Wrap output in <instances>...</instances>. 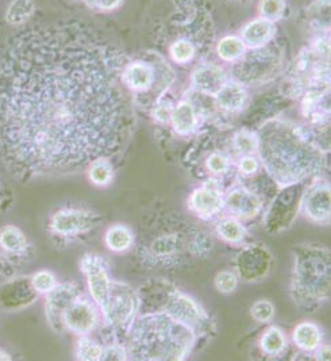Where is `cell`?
<instances>
[{
  "label": "cell",
  "instance_id": "1",
  "mask_svg": "<svg viewBox=\"0 0 331 361\" xmlns=\"http://www.w3.org/2000/svg\"><path fill=\"white\" fill-rule=\"evenodd\" d=\"M126 56L79 22L32 27L0 61V153L20 175L68 173L108 159L132 132Z\"/></svg>",
  "mask_w": 331,
  "mask_h": 361
},
{
  "label": "cell",
  "instance_id": "2",
  "mask_svg": "<svg viewBox=\"0 0 331 361\" xmlns=\"http://www.w3.org/2000/svg\"><path fill=\"white\" fill-rule=\"evenodd\" d=\"M258 159L279 188L327 172L329 160L310 129L282 119L265 122L257 132Z\"/></svg>",
  "mask_w": 331,
  "mask_h": 361
},
{
  "label": "cell",
  "instance_id": "3",
  "mask_svg": "<svg viewBox=\"0 0 331 361\" xmlns=\"http://www.w3.org/2000/svg\"><path fill=\"white\" fill-rule=\"evenodd\" d=\"M213 249L210 233L169 212L146 219L135 253L146 268L175 269L192 259H206Z\"/></svg>",
  "mask_w": 331,
  "mask_h": 361
},
{
  "label": "cell",
  "instance_id": "4",
  "mask_svg": "<svg viewBox=\"0 0 331 361\" xmlns=\"http://www.w3.org/2000/svg\"><path fill=\"white\" fill-rule=\"evenodd\" d=\"M196 344L194 330L164 312H139L125 340L134 360H184Z\"/></svg>",
  "mask_w": 331,
  "mask_h": 361
},
{
  "label": "cell",
  "instance_id": "5",
  "mask_svg": "<svg viewBox=\"0 0 331 361\" xmlns=\"http://www.w3.org/2000/svg\"><path fill=\"white\" fill-rule=\"evenodd\" d=\"M291 295L300 309L314 312L330 298V250L303 244L294 247Z\"/></svg>",
  "mask_w": 331,
  "mask_h": 361
},
{
  "label": "cell",
  "instance_id": "6",
  "mask_svg": "<svg viewBox=\"0 0 331 361\" xmlns=\"http://www.w3.org/2000/svg\"><path fill=\"white\" fill-rule=\"evenodd\" d=\"M139 312H164L194 330L198 343L214 334V321L191 296L163 279L150 280L138 291Z\"/></svg>",
  "mask_w": 331,
  "mask_h": 361
},
{
  "label": "cell",
  "instance_id": "7",
  "mask_svg": "<svg viewBox=\"0 0 331 361\" xmlns=\"http://www.w3.org/2000/svg\"><path fill=\"white\" fill-rule=\"evenodd\" d=\"M138 293L126 283L111 281L108 298L101 307L104 324L114 336L113 343H120V337H126L138 315ZM126 340V338H125Z\"/></svg>",
  "mask_w": 331,
  "mask_h": 361
},
{
  "label": "cell",
  "instance_id": "8",
  "mask_svg": "<svg viewBox=\"0 0 331 361\" xmlns=\"http://www.w3.org/2000/svg\"><path fill=\"white\" fill-rule=\"evenodd\" d=\"M307 181H299L279 188L264 216V228L269 234H279L289 229L300 213L301 197Z\"/></svg>",
  "mask_w": 331,
  "mask_h": 361
},
{
  "label": "cell",
  "instance_id": "9",
  "mask_svg": "<svg viewBox=\"0 0 331 361\" xmlns=\"http://www.w3.org/2000/svg\"><path fill=\"white\" fill-rule=\"evenodd\" d=\"M234 64L232 76L235 78V82H241L242 85L256 84L264 82L275 73L277 66H280V56L276 50L263 47L245 53L244 57Z\"/></svg>",
  "mask_w": 331,
  "mask_h": 361
},
{
  "label": "cell",
  "instance_id": "10",
  "mask_svg": "<svg viewBox=\"0 0 331 361\" xmlns=\"http://www.w3.org/2000/svg\"><path fill=\"white\" fill-rule=\"evenodd\" d=\"M330 183L322 175L307 183L301 197L300 210L304 216L320 225H329L331 218Z\"/></svg>",
  "mask_w": 331,
  "mask_h": 361
},
{
  "label": "cell",
  "instance_id": "11",
  "mask_svg": "<svg viewBox=\"0 0 331 361\" xmlns=\"http://www.w3.org/2000/svg\"><path fill=\"white\" fill-rule=\"evenodd\" d=\"M100 224L101 216L91 210L66 207L51 216L49 228L56 235L76 237L96 229Z\"/></svg>",
  "mask_w": 331,
  "mask_h": 361
},
{
  "label": "cell",
  "instance_id": "12",
  "mask_svg": "<svg viewBox=\"0 0 331 361\" xmlns=\"http://www.w3.org/2000/svg\"><path fill=\"white\" fill-rule=\"evenodd\" d=\"M273 267V256L260 244L244 247L235 259V274L239 279L256 283L264 279Z\"/></svg>",
  "mask_w": 331,
  "mask_h": 361
},
{
  "label": "cell",
  "instance_id": "13",
  "mask_svg": "<svg viewBox=\"0 0 331 361\" xmlns=\"http://www.w3.org/2000/svg\"><path fill=\"white\" fill-rule=\"evenodd\" d=\"M163 68L164 66H156L154 63L144 60L127 61L122 73V80L126 88L135 94V98H142L146 94H150L153 88L160 87L161 82H169V79L158 80Z\"/></svg>",
  "mask_w": 331,
  "mask_h": 361
},
{
  "label": "cell",
  "instance_id": "14",
  "mask_svg": "<svg viewBox=\"0 0 331 361\" xmlns=\"http://www.w3.org/2000/svg\"><path fill=\"white\" fill-rule=\"evenodd\" d=\"M225 190L219 183L206 180L188 197V209L200 219H213L225 209Z\"/></svg>",
  "mask_w": 331,
  "mask_h": 361
},
{
  "label": "cell",
  "instance_id": "15",
  "mask_svg": "<svg viewBox=\"0 0 331 361\" xmlns=\"http://www.w3.org/2000/svg\"><path fill=\"white\" fill-rule=\"evenodd\" d=\"M225 209L238 221H250L257 218L264 209V199L244 184L232 185L225 194Z\"/></svg>",
  "mask_w": 331,
  "mask_h": 361
},
{
  "label": "cell",
  "instance_id": "16",
  "mask_svg": "<svg viewBox=\"0 0 331 361\" xmlns=\"http://www.w3.org/2000/svg\"><path fill=\"white\" fill-rule=\"evenodd\" d=\"M80 265H82L84 275L87 276L89 293L94 298L95 303L101 309L108 298L110 284H111L106 260L98 255L88 253L82 259Z\"/></svg>",
  "mask_w": 331,
  "mask_h": 361
},
{
  "label": "cell",
  "instance_id": "17",
  "mask_svg": "<svg viewBox=\"0 0 331 361\" xmlns=\"http://www.w3.org/2000/svg\"><path fill=\"white\" fill-rule=\"evenodd\" d=\"M98 310L92 302L79 295L63 314V326L75 334L87 336L98 325Z\"/></svg>",
  "mask_w": 331,
  "mask_h": 361
},
{
  "label": "cell",
  "instance_id": "18",
  "mask_svg": "<svg viewBox=\"0 0 331 361\" xmlns=\"http://www.w3.org/2000/svg\"><path fill=\"white\" fill-rule=\"evenodd\" d=\"M79 295H82L80 288L72 283L56 286L50 293H48L46 314L51 328L57 331L64 330L63 314L65 312L66 307Z\"/></svg>",
  "mask_w": 331,
  "mask_h": 361
},
{
  "label": "cell",
  "instance_id": "19",
  "mask_svg": "<svg viewBox=\"0 0 331 361\" xmlns=\"http://www.w3.org/2000/svg\"><path fill=\"white\" fill-rule=\"evenodd\" d=\"M227 82L223 68L216 64L199 66L191 76V87L195 92L206 97H216V92Z\"/></svg>",
  "mask_w": 331,
  "mask_h": 361
},
{
  "label": "cell",
  "instance_id": "20",
  "mask_svg": "<svg viewBox=\"0 0 331 361\" xmlns=\"http://www.w3.org/2000/svg\"><path fill=\"white\" fill-rule=\"evenodd\" d=\"M38 293L34 290L32 278H19L4 286L0 291V303L6 309H19L33 303Z\"/></svg>",
  "mask_w": 331,
  "mask_h": 361
},
{
  "label": "cell",
  "instance_id": "21",
  "mask_svg": "<svg viewBox=\"0 0 331 361\" xmlns=\"http://www.w3.org/2000/svg\"><path fill=\"white\" fill-rule=\"evenodd\" d=\"M276 32L277 29L275 22H270L264 18H258L250 20L241 29L239 38L242 39L246 48L258 49L269 45L275 38Z\"/></svg>",
  "mask_w": 331,
  "mask_h": 361
},
{
  "label": "cell",
  "instance_id": "22",
  "mask_svg": "<svg viewBox=\"0 0 331 361\" xmlns=\"http://www.w3.org/2000/svg\"><path fill=\"white\" fill-rule=\"evenodd\" d=\"M248 100V92L245 85L235 80H227L216 92V106L225 113H239L245 109Z\"/></svg>",
  "mask_w": 331,
  "mask_h": 361
},
{
  "label": "cell",
  "instance_id": "23",
  "mask_svg": "<svg viewBox=\"0 0 331 361\" xmlns=\"http://www.w3.org/2000/svg\"><path fill=\"white\" fill-rule=\"evenodd\" d=\"M169 122L176 134L182 137L196 132L199 126V114L196 107L191 100L184 99L176 106H173Z\"/></svg>",
  "mask_w": 331,
  "mask_h": 361
},
{
  "label": "cell",
  "instance_id": "24",
  "mask_svg": "<svg viewBox=\"0 0 331 361\" xmlns=\"http://www.w3.org/2000/svg\"><path fill=\"white\" fill-rule=\"evenodd\" d=\"M294 343L301 352H315L322 345V331L313 322H301L292 333Z\"/></svg>",
  "mask_w": 331,
  "mask_h": 361
},
{
  "label": "cell",
  "instance_id": "25",
  "mask_svg": "<svg viewBox=\"0 0 331 361\" xmlns=\"http://www.w3.org/2000/svg\"><path fill=\"white\" fill-rule=\"evenodd\" d=\"M104 244L114 253H123L134 247L135 237L129 226L113 225L104 234Z\"/></svg>",
  "mask_w": 331,
  "mask_h": 361
},
{
  "label": "cell",
  "instance_id": "26",
  "mask_svg": "<svg viewBox=\"0 0 331 361\" xmlns=\"http://www.w3.org/2000/svg\"><path fill=\"white\" fill-rule=\"evenodd\" d=\"M216 231L219 238L230 244H241L248 235L242 222L232 216L220 219L216 225Z\"/></svg>",
  "mask_w": 331,
  "mask_h": 361
},
{
  "label": "cell",
  "instance_id": "27",
  "mask_svg": "<svg viewBox=\"0 0 331 361\" xmlns=\"http://www.w3.org/2000/svg\"><path fill=\"white\" fill-rule=\"evenodd\" d=\"M260 348L265 356L277 357L287 349V337L282 329L270 326L266 329L260 340Z\"/></svg>",
  "mask_w": 331,
  "mask_h": 361
},
{
  "label": "cell",
  "instance_id": "28",
  "mask_svg": "<svg viewBox=\"0 0 331 361\" xmlns=\"http://www.w3.org/2000/svg\"><path fill=\"white\" fill-rule=\"evenodd\" d=\"M216 53L219 59L223 60L225 63L234 64L244 57V54L246 53V47L239 37L226 35L218 42Z\"/></svg>",
  "mask_w": 331,
  "mask_h": 361
},
{
  "label": "cell",
  "instance_id": "29",
  "mask_svg": "<svg viewBox=\"0 0 331 361\" xmlns=\"http://www.w3.org/2000/svg\"><path fill=\"white\" fill-rule=\"evenodd\" d=\"M0 247L11 255H22L27 250L29 243L25 234L15 226H6L0 230Z\"/></svg>",
  "mask_w": 331,
  "mask_h": 361
},
{
  "label": "cell",
  "instance_id": "30",
  "mask_svg": "<svg viewBox=\"0 0 331 361\" xmlns=\"http://www.w3.org/2000/svg\"><path fill=\"white\" fill-rule=\"evenodd\" d=\"M232 149L238 157L246 154H256L258 150L257 132L249 129H239L230 135Z\"/></svg>",
  "mask_w": 331,
  "mask_h": 361
},
{
  "label": "cell",
  "instance_id": "31",
  "mask_svg": "<svg viewBox=\"0 0 331 361\" xmlns=\"http://www.w3.org/2000/svg\"><path fill=\"white\" fill-rule=\"evenodd\" d=\"M88 178L92 184L106 187L114 180V168L108 159H98L88 166Z\"/></svg>",
  "mask_w": 331,
  "mask_h": 361
},
{
  "label": "cell",
  "instance_id": "32",
  "mask_svg": "<svg viewBox=\"0 0 331 361\" xmlns=\"http://www.w3.org/2000/svg\"><path fill=\"white\" fill-rule=\"evenodd\" d=\"M34 13V3L32 0H13L7 8L6 20L10 25H23L26 23Z\"/></svg>",
  "mask_w": 331,
  "mask_h": 361
},
{
  "label": "cell",
  "instance_id": "33",
  "mask_svg": "<svg viewBox=\"0 0 331 361\" xmlns=\"http://www.w3.org/2000/svg\"><path fill=\"white\" fill-rule=\"evenodd\" d=\"M104 348L89 340L87 336H80L76 344V357L77 360L96 361L101 360Z\"/></svg>",
  "mask_w": 331,
  "mask_h": 361
},
{
  "label": "cell",
  "instance_id": "34",
  "mask_svg": "<svg viewBox=\"0 0 331 361\" xmlns=\"http://www.w3.org/2000/svg\"><path fill=\"white\" fill-rule=\"evenodd\" d=\"M287 10L285 0H261L258 6L260 16L270 22L280 20Z\"/></svg>",
  "mask_w": 331,
  "mask_h": 361
},
{
  "label": "cell",
  "instance_id": "35",
  "mask_svg": "<svg viewBox=\"0 0 331 361\" xmlns=\"http://www.w3.org/2000/svg\"><path fill=\"white\" fill-rule=\"evenodd\" d=\"M261 161L258 157H256V154H246V156H241L235 164L237 168V173L246 179H251L257 175H260V169H261Z\"/></svg>",
  "mask_w": 331,
  "mask_h": 361
},
{
  "label": "cell",
  "instance_id": "36",
  "mask_svg": "<svg viewBox=\"0 0 331 361\" xmlns=\"http://www.w3.org/2000/svg\"><path fill=\"white\" fill-rule=\"evenodd\" d=\"M238 275L232 271H220L214 279L216 288L220 294H232L238 287Z\"/></svg>",
  "mask_w": 331,
  "mask_h": 361
},
{
  "label": "cell",
  "instance_id": "37",
  "mask_svg": "<svg viewBox=\"0 0 331 361\" xmlns=\"http://www.w3.org/2000/svg\"><path fill=\"white\" fill-rule=\"evenodd\" d=\"M250 314L254 321H257L260 324H266V322L272 321L275 317V306L272 302H269L266 299H261L251 306Z\"/></svg>",
  "mask_w": 331,
  "mask_h": 361
},
{
  "label": "cell",
  "instance_id": "38",
  "mask_svg": "<svg viewBox=\"0 0 331 361\" xmlns=\"http://www.w3.org/2000/svg\"><path fill=\"white\" fill-rule=\"evenodd\" d=\"M32 284L38 294H48L57 286V281L49 271H39L32 278Z\"/></svg>",
  "mask_w": 331,
  "mask_h": 361
},
{
  "label": "cell",
  "instance_id": "39",
  "mask_svg": "<svg viewBox=\"0 0 331 361\" xmlns=\"http://www.w3.org/2000/svg\"><path fill=\"white\" fill-rule=\"evenodd\" d=\"M127 350L125 345L119 343H113L104 348L101 360H127Z\"/></svg>",
  "mask_w": 331,
  "mask_h": 361
},
{
  "label": "cell",
  "instance_id": "40",
  "mask_svg": "<svg viewBox=\"0 0 331 361\" xmlns=\"http://www.w3.org/2000/svg\"><path fill=\"white\" fill-rule=\"evenodd\" d=\"M123 0H85V3L94 8L101 13H108V11H114Z\"/></svg>",
  "mask_w": 331,
  "mask_h": 361
},
{
  "label": "cell",
  "instance_id": "41",
  "mask_svg": "<svg viewBox=\"0 0 331 361\" xmlns=\"http://www.w3.org/2000/svg\"><path fill=\"white\" fill-rule=\"evenodd\" d=\"M315 357H316V360L330 361V346H329V345H320V346L315 350Z\"/></svg>",
  "mask_w": 331,
  "mask_h": 361
},
{
  "label": "cell",
  "instance_id": "42",
  "mask_svg": "<svg viewBox=\"0 0 331 361\" xmlns=\"http://www.w3.org/2000/svg\"><path fill=\"white\" fill-rule=\"evenodd\" d=\"M6 271H7V264L6 262L1 259V256H0V275H3V274H6Z\"/></svg>",
  "mask_w": 331,
  "mask_h": 361
},
{
  "label": "cell",
  "instance_id": "43",
  "mask_svg": "<svg viewBox=\"0 0 331 361\" xmlns=\"http://www.w3.org/2000/svg\"><path fill=\"white\" fill-rule=\"evenodd\" d=\"M0 360H11V356H10V355H7L6 352L0 350Z\"/></svg>",
  "mask_w": 331,
  "mask_h": 361
}]
</instances>
